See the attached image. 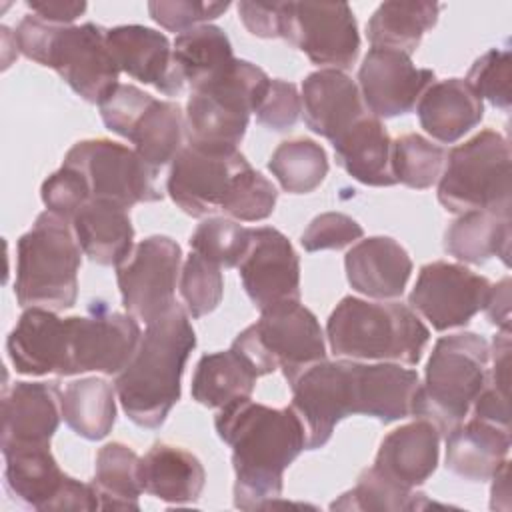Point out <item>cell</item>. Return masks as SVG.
I'll list each match as a JSON object with an SVG mask.
<instances>
[{"instance_id":"d6a6232c","label":"cell","mask_w":512,"mask_h":512,"mask_svg":"<svg viewBox=\"0 0 512 512\" xmlns=\"http://www.w3.org/2000/svg\"><path fill=\"white\" fill-rule=\"evenodd\" d=\"M444 250L466 264H484L498 256L508 266L510 218L488 210L464 212L448 226Z\"/></svg>"},{"instance_id":"3957f363","label":"cell","mask_w":512,"mask_h":512,"mask_svg":"<svg viewBox=\"0 0 512 512\" xmlns=\"http://www.w3.org/2000/svg\"><path fill=\"white\" fill-rule=\"evenodd\" d=\"M106 32L94 22L58 26L26 14L12 36L18 52L52 68L82 100L100 104L120 84Z\"/></svg>"},{"instance_id":"9a60e30c","label":"cell","mask_w":512,"mask_h":512,"mask_svg":"<svg viewBox=\"0 0 512 512\" xmlns=\"http://www.w3.org/2000/svg\"><path fill=\"white\" fill-rule=\"evenodd\" d=\"M250 166L238 148H214L186 142L176 154L166 180L172 202L192 218L220 210L240 170Z\"/></svg>"},{"instance_id":"836d02e7","label":"cell","mask_w":512,"mask_h":512,"mask_svg":"<svg viewBox=\"0 0 512 512\" xmlns=\"http://www.w3.org/2000/svg\"><path fill=\"white\" fill-rule=\"evenodd\" d=\"M258 374L232 346L224 352L204 354L192 376V398L206 408H222L232 400L250 398Z\"/></svg>"},{"instance_id":"4fadbf2b","label":"cell","mask_w":512,"mask_h":512,"mask_svg":"<svg viewBox=\"0 0 512 512\" xmlns=\"http://www.w3.org/2000/svg\"><path fill=\"white\" fill-rule=\"evenodd\" d=\"M182 250L170 236H148L116 266L122 304L130 316L150 324L176 304Z\"/></svg>"},{"instance_id":"bcb514c9","label":"cell","mask_w":512,"mask_h":512,"mask_svg":"<svg viewBox=\"0 0 512 512\" xmlns=\"http://www.w3.org/2000/svg\"><path fill=\"white\" fill-rule=\"evenodd\" d=\"M40 196L48 212L68 222L82 206H86L92 200L90 188L82 174L64 164L42 182Z\"/></svg>"},{"instance_id":"f907efd6","label":"cell","mask_w":512,"mask_h":512,"mask_svg":"<svg viewBox=\"0 0 512 512\" xmlns=\"http://www.w3.org/2000/svg\"><path fill=\"white\" fill-rule=\"evenodd\" d=\"M152 100V96L144 90H140L134 84H118L100 104V116L104 126L126 138L130 128L134 126V122L138 120V116L142 114V110L146 108V104Z\"/></svg>"},{"instance_id":"db71d44e","label":"cell","mask_w":512,"mask_h":512,"mask_svg":"<svg viewBox=\"0 0 512 512\" xmlns=\"http://www.w3.org/2000/svg\"><path fill=\"white\" fill-rule=\"evenodd\" d=\"M486 316L500 330L510 332V278H502L500 282L490 286L488 300L484 304Z\"/></svg>"},{"instance_id":"ffe728a7","label":"cell","mask_w":512,"mask_h":512,"mask_svg":"<svg viewBox=\"0 0 512 512\" xmlns=\"http://www.w3.org/2000/svg\"><path fill=\"white\" fill-rule=\"evenodd\" d=\"M62 392L56 382H16L2 394L0 446L50 444L60 426Z\"/></svg>"},{"instance_id":"9f6ffc18","label":"cell","mask_w":512,"mask_h":512,"mask_svg":"<svg viewBox=\"0 0 512 512\" xmlns=\"http://www.w3.org/2000/svg\"><path fill=\"white\" fill-rule=\"evenodd\" d=\"M492 480V500L490 508L508 510L510 508V486H508V460L500 466V470L490 478Z\"/></svg>"},{"instance_id":"8fae6325","label":"cell","mask_w":512,"mask_h":512,"mask_svg":"<svg viewBox=\"0 0 512 512\" xmlns=\"http://www.w3.org/2000/svg\"><path fill=\"white\" fill-rule=\"evenodd\" d=\"M62 164L82 174L92 198L112 200L124 208L162 200V192L156 186L158 172L134 148L108 138L76 142L66 152Z\"/></svg>"},{"instance_id":"f546056e","label":"cell","mask_w":512,"mask_h":512,"mask_svg":"<svg viewBox=\"0 0 512 512\" xmlns=\"http://www.w3.org/2000/svg\"><path fill=\"white\" fill-rule=\"evenodd\" d=\"M140 480L144 492L170 504L196 502L206 484L202 462L188 450L156 442L140 458Z\"/></svg>"},{"instance_id":"ba28073f","label":"cell","mask_w":512,"mask_h":512,"mask_svg":"<svg viewBox=\"0 0 512 512\" xmlns=\"http://www.w3.org/2000/svg\"><path fill=\"white\" fill-rule=\"evenodd\" d=\"M268 84L262 68L236 58L222 76L194 88L184 112L188 142L238 148Z\"/></svg>"},{"instance_id":"30bf717a","label":"cell","mask_w":512,"mask_h":512,"mask_svg":"<svg viewBox=\"0 0 512 512\" xmlns=\"http://www.w3.org/2000/svg\"><path fill=\"white\" fill-rule=\"evenodd\" d=\"M66 362L62 376L98 372L118 376L132 360L142 332L130 314L92 302L88 314L64 318Z\"/></svg>"},{"instance_id":"52a82bcc","label":"cell","mask_w":512,"mask_h":512,"mask_svg":"<svg viewBox=\"0 0 512 512\" xmlns=\"http://www.w3.org/2000/svg\"><path fill=\"white\" fill-rule=\"evenodd\" d=\"M438 202L452 214L488 210L510 218L508 140L486 128L454 146L438 180Z\"/></svg>"},{"instance_id":"f35d334b","label":"cell","mask_w":512,"mask_h":512,"mask_svg":"<svg viewBox=\"0 0 512 512\" xmlns=\"http://www.w3.org/2000/svg\"><path fill=\"white\" fill-rule=\"evenodd\" d=\"M268 170L282 190L290 194H308L316 190L328 174L326 150L310 138L284 140L268 160Z\"/></svg>"},{"instance_id":"1f68e13d","label":"cell","mask_w":512,"mask_h":512,"mask_svg":"<svg viewBox=\"0 0 512 512\" xmlns=\"http://www.w3.org/2000/svg\"><path fill=\"white\" fill-rule=\"evenodd\" d=\"M440 4L436 2H382L366 24L372 48H388L412 56L422 36L436 26Z\"/></svg>"},{"instance_id":"b9f144b4","label":"cell","mask_w":512,"mask_h":512,"mask_svg":"<svg viewBox=\"0 0 512 512\" xmlns=\"http://www.w3.org/2000/svg\"><path fill=\"white\" fill-rule=\"evenodd\" d=\"M188 242L192 252L220 268H236L248 250L250 228L240 226L232 218L210 216L196 226Z\"/></svg>"},{"instance_id":"4dcf8cb0","label":"cell","mask_w":512,"mask_h":512,"mask_svg":"<svg viewBox=\"0 0 512 512\" xmlns=\"http://www.w3.org/2000/svg\"><path fill=\"white\" fill-rule=\"evenodd\" d=\"M420 378L396 362H358V414L390 424L410 416Z\"/></svg>"},{"instance_id":"e575fe53","label":"cell","mask_w":512,"mask_h":512,"mask_svg":"<svg viewBox=\"0 0 512 512\" xmlns=\"http://www.w3.org/2000/svg\"><path fill=\"white\" fill-rule=\"evenodd\" d=\"M184 132L186 122L178 102L152 96L126 138L134 144L136 154L158 172L182 150Z\"/></svg>"},{"instance_id":"2e32d148","label":"cell","mask_w":512,"mask_h":512,"mask_svg":"<svg viewBox=\"0 0 512 512\" xmlns=\"http://www.w3.org/2000/svg\"><path fill=\"white\" fill-rule=\"evenodd\" d=\"M490 280L462 264L436 260L424 264L408 296L412 310L420 312L434 330L466 326L490 294Z\"/></svg>"},{"instance_id":"277c9868","label":"cell","mask_w":512,"mask_h":512,"mask_svg":"<svg viewBox=\"0 0 512 512\" xmlns=\"http://www.w3.org/2000/svg\"><path fill=\"white\" fill-rule=\"evenodd\" d=\"M326 338L336 356L416 366L430 330L406 304L344 296L326 322Z\"/></svg>"},{"instance_id":"c3c4849f","label":"cell","mask_w":512,"mask_h":512,"mask_svg":"<svg viewBox=\"0 0 512 512\" xmlns=\"http://www.w3.org/2000/svg\"><path fill=\"white\" fill-rule=\"evenodd\" d=\"M364 236L362 226L348 214L324 212L316 216L300 236L306 252L340 250Z\"/></svg>"},{"instance_id":"7bdbcfd3","label":"cell","mask_w":512,"mask_h":512,"mask_svg":"<svg viewBox=\"0 0 512 512\" xmlns=\"http://www.w3.org/2000/svg\"><path fill=\"white\" fill-rule=\"evenodd\" d=\"M276 186L252 166H246L232 180L220 210L232 220L258 222L266 220L276 206Z\"/></svg>"},{"instance_id":"6da1fadb","label":"cell","mask_w":512,"mask_h":512,"mask_svg":"<svg viewBox=\"0 0 512 512\" xmlns=\"http://www.w3.org/2000/svg\"><path fill=\"white\" fill-rule=\"evenodd\" d=\"M216 432L232 448L234 506L266 508L282 494L284 470L306 450V432L292 410L238 398L220 408Z\"/></svg>"},{"instance_id":"44dd1931","label":"cell","mask_w":512,"mask_h":512,"mask_svg":"<svg viewBox=\"0 0 512 512\" xmlns=\"http://www.w3.org/2000/svg\"><path fill=\"white\" fill-rule=\"evenodd\" d=\"M302 116L306 126L330 142L368 114L358 84L334 68H320L302 80Z\"/></svg>"},{"instance_id":"74e56055","label":"cell","mask_w":512,"mask_h":512,"mask_svg":"<svg viewBox=\"0 0 512 512\" xmlns=\"http://www.w3.org/2000/svg\"><path fill=\"white\" fill-rule=\"evenodd\" d=\"M100 508L140 510L138 498L144 492L140 480V456L122 442H110L96 454L94 480Z\"/></svg>"},{"instance_id":"5b68a950","label":"cell","mask_w":512,"mask_h":512,"mask_svg":"<svg viewBox=\"0 0 512 512\" xmlns=\"http://www.w3.org/2000/svg\"><path fill=\"white\" fill-rule=\"evenodd\" d=\"M490 344L474 332H458L436 340L426 364L424 382L418 384L412 412L448 436L468 416L478 394L488 384Z\"/></svg>"},{"instance_id":"f6af8a7d","label":"cell","mask_w":512,"mask_h":512,"mask_svg":"<svg viewBox=\"0 0 512 512\" xmlns=\"http://www.w3.org/2000/svg\"><path fill=\"white\" fill-rule=\"evenodd\" d=\"M510 78V50L492 48L472 64L466 82L480 98H486L492 106L508 112L512 102Z\"/></svg>"},{"instance_id":"ac0fdd59","label":"cell","mask_w":512,"mask_h":512,"mask_svg":"<svg viewBox=\"0 0 512 512\" xmlns=\"http://www.w3.org/2000/svg\"><path fill=\"white\" fill-rule=\"evenodd\" d=\"M432 82L430 68H416L410 56L388 48H370L358 68L360 96L376 118L408 114Z\"/></svg>"},{"instance_id":"d4e9b609","label":"cell","mask_w":512,"mask_h":512,"mask_svg":"<svg viewBox=\"0 0 512 512\" xmlns=\"http://www.w3.org/2000/svg\"><path fill=\"white\" fill-rule=\"evenodd\" d=\"M440 432L424 418H416L384 436L374 468L404 488L416 490L436 470Z\"/></svg>"},{"instance_id":"f1b7e54d","label":"cell","mask_w":512,"mask_h":512,"mask_svg":"<svg viewBox=\"0 0 512 512\" xmlns=\"http://www.w3.org/2000/svg\"><path fill=\"white\" fill-rule=\"evenodd\" d=\"M82 254L100 266H118L134 248V226L128 208L92 198L70 220Z\"/></svg>"},{"instance_id":"603a6c76","label":"cell","mask_w":512,"mask_h":512,"mask_svg":"<svg viewBox=\"0 0 512 512\" xmlns=\"http://www.w3.org/2000/svg\"><path fill=\"white\" fill-rule=\"evenodd\" d=\"M348 284L376 300L402 296L412 274L408 252L390 236H370L354 244L344 256Z\"/></svg>"},{"instance_id":"11a10c76","label":"cell","mask_w":512,"mask_h":512,"mask_svg":"<svg viewBox=\"0 0 512 512\" xmlns=\"http://www.w3.org/2000/svg\"><path fill=\"white\" fill-rule=\"evenodd\" d=\"M28 8L44 22L70 26L86 10V2H28Z\"/></svg>"},{"instance_id":"7c38bea8","label":"cell","mask_w":512,"mask_h":512,"mask_svg":"<svg viewBox=\"0 0 512 512\" xmlns=\"http://www.w3.org/2000/svg\"><path fill=\"white\" fill-rule=\"evenodd\" d=\"M292 388V410L306 432V450L322 448L340 420L358 414V362L322 360L304 370Z\"/></svg>"},{"instance_id":"8992f818","label":"cell","mask_w":512,"mask_h":512,"mask_svg":"<svg viewBox=\"0 0 512 512\" xmlns=\"http://www.w3.org/2000/svg\"><path fill=\"white\" fill-rule=\"evenodd\" d=\"M82 248L72 224L48 210L16 244L14 296L22 308H72L78 298Z\"/></svg>"},{"instance_id":"e0dca14e","label":"cell","mask_w":512,"mask_h":512,"mask_svg":"<svg viewBox=\"0 0 512 512\" xmlns=\"http://www.w3.org/2000/svg\"><path fill=\"white\" fill-rule=\"evenodd\" d=\"M236 268L248 298L260 312L300 300V258L280 230L250 228L248 250Z\"/></svg>"},{"instance_id":"484cf974","label":"cell","mask_w":512,"mask_h":512,"mask_svg":"<svg viewBox=\"0 0 512 512\" xmlns=\"http://www.w3.org/2000/svg\"><path fill=\"white\" fill-rule=\"evenodd\" d=\"M420 126L438 142L452 144L484 118V102L464 78L432 82L416 102Z\"/></svg>"},{"instance_id":"83f0119b","label":"cell","mask_w":512,"mask_h":512,"mask_svg":"<svg viewBox=\"0 0 512 512\" xmlns=\"http://www.w3.org/2000/svg\"><path fill=\"white\" fill-rule=\"evenodd\" d=\"M510 430L472 418L446 436V468L470 482L490 480L508 460Z\"/></svg>"},{"instance_id":"ab89813d","label":"cell","mask_w":512,"mask_h":512,"mask_svg":"<svg viewBox=\"0 0 512 512\" xmlns=\"http://www.w3.org/2000/svg\"><path fill=\"white\" fill-rule=\"evenodd\" d=\"M430 502L426 494L400 486L390 480L374 466L362 470L358 482L352 490L344 492L338 500L330 504L332 510H416L424 508Z\"/></svg>"},{"instance_id":"d6986e66","label":"cell","mask_w":512,"mask_h":512,"mask_svg":"<svg viewBox=\"0 0 512 512\" xmlns=\"http://www.w3.org/2000/svg\"><path fill=\"white\" fill-rule=\"evenodd\" d=\"M110 52L120 68L134 80L152 84L166 96H176L184 90L170 40L148 26L124 24L106 32Z\"/></svg>"},{"instance_id":"60d3db41","label":"cell","mask_w":512,"mask_h":512,"mask_svg":"<svg viewBox=\"0 0 512 512\" xmlns=\"http://www.w3.org/2000/svg\"><path fill=\"white\" fill-rule=\"evenodd\" d=\"M446 164L442 146L432 144L422 134H404L392 140V174L408 188L426 190L436 184Z\"/></svg>"},{"instance_id":"8d00e7d4","label":"cell","mask_w":512,"mask_h":512,"mask_svg":"<svg viewBox=\"0 0 512 512\" xmlns=\"http://www.w3.org/2000/svg\"><path fill=\"white\" fill-rule=\"evenodd\" d=\"M62 418L84 440L106 438L116 422V388L104 378L86 376L62 392Z\"/></svg>"},{"instance_id":"5bb4252c","label":"cell","mask_w":512,"mask_h":512,"mask_svg":"<svg viewBox=\"0 0 512 512\" xmlns=\"http://www.w3.org/2000/svg\"><path fill=\"white\" fill-rule=\"evenodd\" d=\"M280 38L312 64L334 70L350 68L360 52L358 24L346 2H284Z\"/></svg>"},{"instance_id":"7a4b0ae2","label":"cell","mask_w":512,"mask_h":512,"mask_svg":"<svg viewBox=\"0 0 512 512\" xmlns=\"http://www.w3.org/2000/svg\"><path fill=\"white\" fill-rule=\"evenodd\" d=\"M196 346L188 312L178 302L146 332L130 360L116 376L114 388L124 414L140 428H160L180 400L186 360Z\"/></svg>"},{"instance_id":"7402d4cb","label":"cell","mask_w":512,"mask_h":512,"mask_svg":"<svg viewBox=\"0 0 512 512\" xmlns=\"http://www.w3.org/2000/svg\"><path fill=\"white\" fill-rule=\"evenodd\" d=\"M8 358L18 374H64L66 334L64 320L48 308H24L6 340Z\"/></svg>"},{"instance_id":"ee69618b","label":"cell","mask_w":512,"mask_h":512,"mask_svg":"<svg viewBox=\"0 0 512 512\" xmlns=\"http://www.w3.org/2000/svg\"><path fill=\"white\" fill-rule=\"evenodd\" d=\"M180 296L192 318H202L218 308L224 294L222 268L196 252H190L180 270Z\"/></svg>"},{"instance_id":"cb8c5ba5","label":"cell","mask_w":512,"mask_h":512,"mask_svg":"<svg viewBox=\"0 0 512 512\" xmlns=\"http://www.w3.org/2000/svg\"><path fill=\"white\" fill-rule=\"evenodd\" d=\"M4 486L10 498L26 508L52 512L70 476L64 474L50 452V444L12 446L2 450Z\"/></svg>"},{"instance_id":"7dc6e473","label":"cell","mask_w":512,"mask_h":512,"mask_svg":"<svg viewBox=\"0 0 512 512\" xmlns=\"http://www.w3.org/2000/svg\"><path fill=\"white\" fill-rule=\"evenodd\" d=\"M230 8V2L202 0H154L148 2V12L156 24L170 32H186L208 20L218 18Z\"/></svg>"},{"instance_id":"9c48e42d","label":"cell","mask_w":512,"mask_h":512,"mask_svg":"<svg viewBox=\"0 0 512 512\" xmlns=\"http://www.w3.org/2000/svg\"><path fill=\"white\" fill-rule=\"evenodd\" d=\"M258 376L282 370L288 384L310 366L326 360V342L318 318L300 300L276 304L260 312V320L244 328L232 342Z\"/></svg>"},{"instance_id":"f5cc1de1","label":"cell","mask_w":512,"mask_h":512,"mask_svg":"<svg viewBox=\"0 0 512 512\" xmlns=\"http://www.w3.org/2000/svg\"><path fill=\"white\" fill-rule=\"evenodd\" d=\"M472 406H474V418H480L484 422H490L494 426L510 430L508 394H502L494 386L486 384Z\"/></svg>"},{"instance_id":"4316f807","label":"cell","mask_w":512,"mask_h":512,"mask_svg":"<svg viewBox=\"0 0 512 512\" xmlns=\"http://www.w3.org/2000/svg\"><path fill=\"white\" fill-rule=\"evenodd\" d=\"M334 156L354 180L366 186H394L392 138L380 118L370 112L332 140Z\"/></svg>"},{"instance_id":"d590c367","label":"cell","mask_w":512,"mask_h":512,"mask_svg":"<svg viewBox=\"0 0 512 512\" xmlns=\"http://www.w3.org/2000/svg\"><path fill=\"white\" fill-rule=\"evenodd\" d=\"M174 64L190 90L222 76L234 64V52L228 36L214 24H200L176 36Z\"/></svg>"},{"instance_id":"681fc988","label":"cell","mask_w":512,"mask_h":512,"mask_svg":"<svg viewBox=\"0 0 512 512\" xmlns=\"http://www.w3.org/2000/svg\"><path fill=\"white\" fill-rule=\"evenodd\" d=\"M254 114L258 124L270 130H290L302 114V100L296 86L280 78L270 80Z\"/></svg>"},{"instance_id":"816d5d0a","label":"cell","mask_w":512,"mask_h":512,"mask_svg":"<svg viewBox=\"0 0 512 512\" xmlns=\"http://www.w3.org/2000/svg\"><path fill=\"white\" fill-rule=\"evenodd\" d=\"M282 6L284 2H238V16L246 30L258 38L282 36Z\"/></svg>"}]
</instances>
